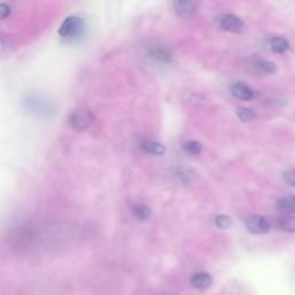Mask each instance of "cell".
<instances>
[{
	"label": "cell",
	"mask_w": 295,
	"mask_h": 295,
	"mask_svg": "<svg viewBox=\"0 0 295 295\" xmlns=\"http://www.w3.org/2000/svg\"><path fill=\"white\" fill-rule=\"evenodd\" d=\"M84 30V21L79 16H68L60 25L59 35L66 40H74L81 36Z\"/></svg>",
	"instance_id": "obj_1"
},
{
	"label": "cell",
	"mask_w": 295,
	"mask_h": 295,
	"mask_svg": "<svg viewBox=\"0 0 295 295\" xmlns=\"http://www.w3.org/2000/svg\"><path fill=\"white\" fill-rule=\"evenodd\" d=\"M69 124L73 128L79 129V131H83V129L88 128L89 126L93 124L94 115L90 111L85 110V108H76L73 111L71 115H69Z\"/></svg>",
	"instance_id": "obj_2"
},
{
	"label": "cell",
	"mask_w": 295,
	"mask_h": 295,
	"mask_svg": "<svg viewBox=\"0 0 295 295\" xmlns=\"http://www.w3.org/2000/svg\"><path fill=\"white\" fill-rule=\"evenodd\" d=\"M219 27L225 30V32L239 34L245 29V23L240 17L234 14H225L221 15L218 20Z\"/></svg>",
	"instance_id": "obj_3"
},
{
	"label": "cell",
	"mask_w": 295,
	"mask_h": 295,
	"mask_svg": "<svg viewBox=\"0 0 295 295\" xmlns=\"http://www.w3.org/2000/svg\"><path fill=\"white\" fill-rule=\"evenodd\" d=\"M246 226L251 233L263 234L269 232V229H270V223L263 216H251L246 220Z\"/></svg>",
	"instance_id": "obj_4"
},
{
	"label": "cell",
	"mask_w": 295,
	"mask_h": 295,
	"mask_svg": "<svg viewBox=\"0 0 295 295\" xmlns=\"http://www.w3.org/2000/svg\"><path fill=\"white\" fill-rule=\"evenodd\" d=\"M173 8L178 16L184 17V19H189L192 17L197 10V4L194 2H188V0H178L173 3Z\"/></svg>",
	"instance_id": "obj_5"
},
{
	"label": "cell",
	"mask_w": 295,
	"mask_h": 295,
	"mask_svg": "<svg viewBox=\"0 0 295 295\" xmlns=\"http://www.w3.org/2000/svg\"><path fill=\"white\" fill-rule=\"evenodd\" d=\"M229 91H231V94L234 97L241 99V101H250V99H253L255 96L254 91L247 84L242 83V82L233 83L229 86Z\"/></svg>",
	"instance_id": "obj_6"
},
{
	"label": "cell",
	"mask_w": 295,
	"mask_h": 295,
	"mask_svg": "<svg viewBox=\"0 0 295 295\" xmlns=\"http://www.w3.org/2000/svg\"><path fill=\"white\" fill-rule=\"evenodd\" d=\"M150 58L158 60L160 63H171L173 59L172 52L165 46L160 45H155L153 47H150L149 52H148Z\"/></svg>",
	"instance_id": "obj_7"
},
{
	"label": "cell",
	"mask_w": 295,
	"mask_h": 295,
	"mask_svg": "<svg viewBox=\"0 0 295 295\" xmlns=\"http://www.w3.org/2000/svg\"><path fill=\"white\" fill-rule=\"evenodd\" d=\"M190 283L194 286L195 288L198 289H204L206 287H209L212 283V278L209 273L205 272H201V273H196L192 277V280Z\"/></svg>",
	"instance_id": "obj_8"
},
{
	"label": "cell",
	"mask_w": 295,
	"mask_h": 295,
	"mask_svg": "<svg viewBox=\"0 0 295 295\" xmlns=\"http://www.w3.org/2000/svg\"><path fill=\"white\" fill-rule=\"evenodd\" d=\"M142 149L144 150L145 153L151 155L160 156L165 154V146L156 141H144L142 143Z\"/></svg>",
	"instance_id": "obj_9"
},
{
	"label": "cell",
	"mask_w": 295,
	"mask_h": 295,
	"mask_svg": "<svg viewBox=\"0 0 295 295\" xmlns=\"http://www.w3.org/2000/svg\"><path fill=\"white\" fill-rule=\"evenodd\" d=\"M254 67L256 71L261 74H275L278 68L273 63L268 62V60H258L254 64Z\"/></svg>",
	"instance_id": "obj_10"
},
{
	"label": "cell",
	"mask_w": 295,
	"mask_h": 295,
	"mask_svg": "<svg viewBox=\"0 0 295 295\" xmlns=\"http://www.w3.org/2000/svg\"><path fill=\"white\" fill-rule=\"evenodd\" d=\"M270 49L276 53H285L289 49V44L285 38L276 37L270 41Z\"/></svg>",
	"instance_id": "obj_11"
},
{
	"label": "cell",
	"mask_w": 295,
	"mask_h": 295,
	"mask_svg": "<svg viewBox=\"0 0 295 295\" xmlns=\"http://www.w3.org/2000/svg\"><path fill=\"white\" fill-rule=\"evenodd\" d=\"M278 225L285 232L295 233V216H284L279 218Z\"/></svg>",
	"instance_id": "obj_12"
},
{
	"label": "cell",
	"mask_w": 295,
	"mask_h": 295,
	"mask_svg": "<svg viewBox=\"0 0 295 295\" xmlns=\"http://www.w3.org/2000/svg\"><path fill=\"white\" fill-rule=\"evenodd\" d=\"M150 214H151L150 208L143 204V203H138V204H135L133 206V215L135 216L137 219L145 220L148 217L150 216Z\"/></svg>",
	"instance_id": "obj_13"
},
{
	"label": "cell",
	"mask_w": 295,
	"mask_h": 295,
	"mask_svg": "<svg viewBox=\"0 0 295 295\" xmlns=\"http://www.w3.org/2000/svg\"><path fill=\"white\" fill-rule=\"evenodd\" d=\"M28 104L32 107V110L37 112V113H46L47 111H49V106H47V103H45V101H41V99H38L36 97H34L33 99H29Z\"/></svg>",
	"instance_id": "obj_14"
},
{
	"label": "cell",
	"mask_w": 295,
	"mask_h": 295,
	"mask_svg": "<svg viewBox=\"0 0 295 295\" xmlns=\"http://www.w3.org/2000/svg\"><path fill=\"white\" fill-rule=\"evenodd\" d=\"M237 114L239 116V119L241 121H245V123H248V121L254 119V112L250 110V108L247 107H239L237 110Z\"/></svg>",
	"instance_id": "obj_15"
},
{
	"label": "cell",
	"mask_w": 295,
	"mask_h": 295,
	"mask_svg": "<svg viewBox=\"0 0 295 295\" xmlns=\"http://www.w3.org/2000/svg\"><path fill=\"white\" fill-rule=\"evenodd\" d=\"M279 206L286 211H295V196H286L279 201Z\"/></svg>",
	"instance_id": "obj_16"
},
{
	"label": "cell",
	"mask_w": 295,
	"mask_h": 295,
	"mask_svg": "<svg viewBox=\"0 0 295 295\" xmlns=\"http://www.w3.org/2000/svg\"><path fill=\"white\" fill-rule=\"evenodd\" d=\"M215 223L220 229H227L232 225V219L231 217H228L226 215H220L217 217Z\"/></svg>",
	"instance_id": "obj_17"
},
{
	"label": "cell",
	"mask_w": 295,
	"mask_h": 295,
	"mask_svg": "<svg viewBox=\"0 0 295 295\" xmlns=\"http://www.w3.org/2000/svg\"><path fill=\"white\" fill-rule=\"evenodd\" d=\"M185 150L192 155H198L202 151V144L197 141H189L185 144Z\"/></svg>",
	"instance_id": "obj_18"
},
{
	"label": "cell",
	"mask_w": 295,
	"mask_h": 295,
	"mask_svg": "<svg viewBox=\"0 0 295 295\" xmlns=\"http://www.w3.org/2000/svg\"><path fill=\"white\" fill-rule=\"evenodd\" d=\"M12 8L8 4H0V19H7L11 15Z\"/></svg>",
	"instance_id": "obj_19"
},
{
	"label": "cell",
	"mask_w": 295,
	"mask_h": 295,
	"mask_svg": "<svg viewBox=\"0 0 295 295\" xmlns=\"http://www.w3.org/2000/svg\"><path fill=\"white\" fill-rule=\"evenodd\" d=\"M284 180L287 182L288 185H292L295 186V171H287L284 173Z\"/></svg>",
	"instance_id": "obj_20"
}]
</instances>
